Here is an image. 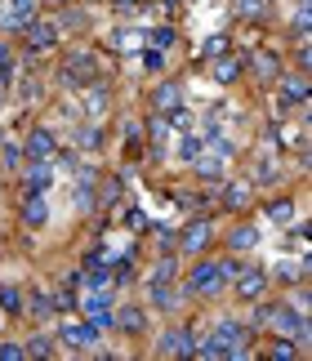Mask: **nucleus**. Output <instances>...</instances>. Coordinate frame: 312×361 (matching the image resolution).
I'll return each instance as SVG.
<instances>
[{"mask_svg":"<svg viewBox=\"0 0 312 361\" xmlns=\"http://www.w3.org/2000/svg\"><path fill=\"white\" fill-rule=\"evenodd\" d=\"M228 277H232V263H201L192 272V294H219Z\"/></svg>","mask_w":312,"mask_h":361,"instance_id":"1","label":"nucleus"},{"mask_svg":"<svg viewBox=\"0 0 312 361\" xmlns=\"http://www.w3.org/2000/svg\"><path fill=\"white\" fill-rule=\"evenodd\" d=\"M98 335H103V330L90 326V321H85V326H81V321H63V326H59V339L67 348H94V344H98Z\"/></svg>","mask_w":312,"mask_h":361,"instance_id":"2","label":"nucleus"},{"mask_svg":"<svg viewBox=\"0 0 312 361\" xmlns=\"http://www.w3.org/2000/svg\"><path fill=\"white\" fill-rule=\"evenodd\" d=\"M94 68H98L94 54H72V59L63 63V81H67V85H90L94 81Z\"/></svg>","mask_w":312,"mask_h":361,"instance_id":"3","label":"nucleus"},{"mask_svg":"<svg viewBox=\"0 0 312 361\" xmlns=\"http://www.w3.org/2000/svg\"><path fill=\"white\" fill-rule=\"evenodd\" d=\"M50 183H54V169L45 165V161L27 165V174H23V187H27L32 196H45V192H50Z\"/></svg>","mask_w":312,"mask_h":361,"instance_id":"4","label":"nucleus"},{"mask_svg":"<svg viewBox=\"0 0 312 361\" xmlns=\"http://www.w3.org/2000/svg\"><path fill=\"white\" fill-rule=\"evenodd\" d=\"M160 353L192 357V353H196V344H192V335H187V330H165V335H160Z\"/></svg>","mask_w":312,"mask_h":361,"instance_id":"5","label":"nucleus"},{"mask_svg":"<svg viewBox=\"0 0 312 361\" xmlns=\"http://www.w3.org/2000/svg\"><path fill=\"white\" fill-rule=\"evenodd\" d=\"M23 147H27V156H32V161H45V156H54V147H59V143H54L50 130H32Z\"/></svg>","mask_w":312,"mask_h":361,"instance_id":"6","label":"nucleus"},{"mask_svg":"<svg viewBox=\"0 0 312 361\" xmlns=\"http://www.w3.org/2000/svg\"><path fill=\"white\" fill-rule=\"evenodd\" d=\"M214 339H219V344H228V348H245V326H241V321H232V317H219Z\"/></svg>","mask_w":312,"mask_h":361,"instance_id":"7","label":"nucleus"},{"mask_svg":"<svg viewBox=\"0 0 312 361\" xmlns=\"http://www.w3.org/2000/svg\"><path fill=\"white\" fill-rule=\"evenodd\" d=\"M236 294H241V299H259V294H263V272L259 268L236 272Z\"/></svg>","mask_w":312,"mask_h":361,"instance_id":"8","label":"nucleus"},{"mask_svg":"<svg viewBox=\"0 0 312 361\" xmlns=\"http://www.w3.org/2000/svg\"><path fill=\"white\" fill-rule=\"evenodd\" d=\"M205 241H210V223H205V218H196V223L183 232V250H187V254H201Z\"/></svg>","mask_w":312,"mask_h":361,"instance_id":"9","label":"nucleus"},{"mask_svg":"<svg viewBox=\"0 0 312 361\" xmlns=\"http://www.w3.org/2000/svg\"><path fill=\"white\" fill-rule=\"evenodd\" d=\"M45 218H50V205H45V196H32V192H27L23 223H27V227H45Z\"/></svg>","mask_w":312,"mask_h":361,"instance_id":"10","label":"nucleus"},{"mask_svg":"<svg viewBox=\"0 0 312 361\" xmlns=\"http://www.w3.org/2000/svg\"><path fill=\"white\" fill-rule=\"evenodd\" d=\"M152 103H156V112H165V116H174V112H183V107H178V103H183V94H178V85H160Z\"/></svg>","mask_w":312,"mask_h":361,"instance_id":"11","label":"nucleus"},{"mask_svg":"<svg viewBox=\"0 0 312 361\" xmlns=\"http://www.w3.org/2000/svg\"><path fill=\"white\" fill-rule=\"evenodd\" d=\"M27 32H32L27 41H32L36 50H50V45L59 41V27H54V23H27Z\"/></svg>","mask_w":312,"mask_h":361,"instance_id":"12","label":"nucleus"},{"mask_svg":"<svg viewBox=\"0 0 312 361\" xmlns=\"http://www.w3.org/2000/svg\"><path fill=\"white\" fill-rule=\"evenodd\" d=\"M112 321H116L125 335H138V330L147 326V312L143 308H121V317H112Z\"/></svg>","mask_w":312,"mask_h":361,"instance_id":"13","label":"nucleus"},{"mask_svg":"<svg viewBox=\"0 0 312 361\" xmlns=\"http://www.w3.org/2000/svg\"><path fill=\"white\" fill-rule=\"evenodd\" d=\"M254 72H259L263 81H272V76L281 72V59H277V54H259V59H254Z\"/></svg>","mask_w":312,"mask_h":361,"instance_id":"14","label":"nucleus"},{"mask_svg":"<svg viewBox=\"0 0 312 361\" xmlns=\"http://www.w3.org/2000/svg\"><path fill=\"white\" fill-rule=\"evenodd\" d=\"M236 72H241V68H236V59H219V63H214V81H219V85H232Z\"/></svg>","mask_w":312,"mask_h":361,"instance_id":"15","label":"nucleus"},{"mask_svg":"<svg viewBox=\"0 0 312 361\" xmlns=\"http://www.w3.org/2000/svg\"><path fill=\"white\" fill-rule=\"evenodd\" d=\"M196 169H201V178H210V183H223V156H214V161L205 156Z\"/></svg>","mask_w":312,"mask_h":361,"instance_id":"16","label":"nucleus"},{"mask_svg":"<svg viewBox=\"0 0 312 361\" xmlns=\"http://www.w3.org/2000/svg\"><path fill=\"white\" fill-rule=\"evenodd\" d=\"M281 85H286V99H299V103L308 99V85H304V76H286Z\"/></svg>","mask_w":312,"mask_h":361,"instance_id":"17","label":"nucleus"},{"mask_svg":"<svg viewBox=\"0 0 312 361\" xmlns=\"http://www.w3.org/2000/svg\"><path fill=\"white\" fill-rule=\"evenodd\" d=\"M254 241H259L254 227H236V232H232V250H245V245H254Z\"/></svg>","mask_w":312,"mask_h":361,"instance_id":"18","label":"nucleus"},{"mask_svg":"<svg viewBox=\"0 0 312 361\" xmlns=\"http://www.w3.org/2000/svg\"><path fill=\"white\" fill-rule=\"evenodd\" d=\"M268 218H272V223H290V218H295V205H290V201H277V205L268 210Z\"/></svg>","mask_w":312,"mask_h":361,"instance_id":"19","label":"nucleus"},{"mask_svg":"<svg viewBox=\"0 0 312 361\" xmlns=\"http://www.w3.org/2000/svg\"><path fill=\"white\" fill-rule=\"evenodd\" d=\"M0 308H9V312H18V308H23V294H18L14 286H5V290H0Z\"/></svg>","mask_w":312,"mask_h":361,"instance_id":"20","label":"nucleus"},{"mask_svg":"<svg viewBox=\"0 0 312 361\" xmlns=\"http://www.w3.org/2000/svg\"><path fill=\"white\" fill-rule=\"evenodd\" d=\"M245 201H250V187L232 183V187H228V205H232V210H236V205H245Z\"/></svg>","mask_w":312,"mask_h":361,"instance_id":"21","label":"nucleus"},{"mask_svg":"<svg viewBox=\"0 0 312 361\" xmlns=\"http://www.w3.org/2000/svg\"><path fill=\"white\" fill-rule=\"evenodd\" d=\"M27 353H36V357H50V353H54V344H50L45 335H36L32 344H27Z\"/></svg>","mask_w":312,"mask_h":361,"instance_id":"22","label":"nucleus"},{"mask_svg":"<svg viewBox=\"0 0 312 361\" xmlns=\"http://www.w3.org/2000/svg\"><path fill=\"white\" fill-rule=\"evenodd\" d=\"M178 156H183V161H196V156H201V138H183Z\"/></svg>","mask_w":312,"mask_h":361,"instance_id":"23","label":"nucleus"},{"mask_svg":"<svg viewBox=\"0 0 312 361\" xmlns=\"http://www.w3.org/2000/svg\"><path fill=\"white\" fill-rule=\"evenodd\" d=\"M0 357H5V361H23L27 348H23V344H0Z\"/></svg>","mask_w":312,"mask_h":361,"instance_id":"24","label":"nucleus"},{"mask_svg":"<svg viewBox=\"0 0 312 361\" xmlns=\"http://www.w3.org/2000/svg\"><path fill=\"white\" fill-rule=\"evenodd\" d=\"M81 147H85V152H94V147H98V125L81 130Z\"/></svg>","mask_w":312,"mask_h":361,"instance_id":"25","label":"nucleus"},{"mask_svg":"<svg viewBox=\"0 0 312 361\" xmlns=\"http://www.w3.org/2000/svg\"><path fill=\"white\" fill-rule=\"evenodd\" d=\"M223 50H228V41H223V36H210V41H205V54H210V59H219Z\"/></svg>","mask_w":312,"mask_h":361,"instance_id":"26","label":"nucleus"},{"mask_svg":"<svg viewBox=\"0 0 312 361\" xmlns=\"http://www.w3.org/2000/svg\"><path fill=\"white\" fill-rule=\"evenodd\" d=\"M259 183H277V165L272 161H259Z\"/></svg>","mask_w":312,"mask_h":361,"instance_id":"27","label":"nucleus"},{"mask_svg":"<svg viewBox=\"0 0 312 361\" xmlns=\"http://www.w3.org/2000/svg\"><path fill=\"white\" fill-rule=\"evenodd\" d=\"M14 14H18V18H14V23H23V18H27V14H36V0H14Z\"/></svg>","mask_w":312,"mask_h":361,"instance_id":"28","label":"nucleus"},{"mask_svg":"<svg viewBox=\"0 0 312 361\" xmlns=\"http://www.w3.org/2000/svg\"><path fill=\"white\" fill-rule=\"evenodd\" d=\"M103 107H107V94H98V90H94V94H90V116H98Z\"/></svg>","mask_w":312,"mask_h":361,"instance_id":"29","label":"nucleus"},{"mask_svg":"<svg viewBox=\"0 0 312 361\" xmlns=\"http://www.w3.org/2000/svg\"><path fill=\"white\" fill-rule=\"evenodd\" d=\"M32 312L36 317H50V299H45V294H32Z\"/></svg>","mask_w":312,"mask_h":361,"instance_id":"30","label":"nucleus"},{"mask_svg":"<svg viewBox=\"0 0 312 361\" xmlns=\"http://www.w3.org/2000/svg\"><path fill=\"white\" fill-rule=\"evenodd\" d=\"M169 272H174V259H160V263H156V272H152V281H165Z\"/></svg>","mask_w":312,"mask_h":361,"instance_id":"31","label":"nucleus"},{"mask_svg":"<svg viewBox=\"0 0 312 361\" xmlns=\"http://www.w3.org/2000/svg\"><path fill=\"white\" fill-rule=\"evenodd\" d=\"M272 357H277V361H295V348H290V344H272Z\"/></svg>","mask_w":312,"mask_h":361,"instance_id":"32","label":"nucleus"},{"mask_svg":"<svg viewBox=\"0 0 312 361\" xmlns=\"http://www.w3.org/2000/svg\"><path fill=\"white\" fill-rule=\"evenodd\" d=\"M241 14H250V18H259V14H263V0H241Z\"/></svg>","mask_w":312,"mask_h":361,"instance_id":"33","label":"nucleus"},{"mask_svg":"<svg viewBox=\"0 0 312 361\" xmlns=\"http://www.w3.org/2000/svg\"><path fill=\"white\" fill-rule=\"evenodd\" d=\"M152 41H156V45H169V41H174V32H169V27H156Z\"/></svg>","mask_w":312,"mask_h":361,"instance_id":"34","label":"nucleus"},{"mask_svg":"<svg viewBox=\"0 0 312 361\" xmlns=\"http://www.w3.org/2000/svg\"><path fill=\"white\" fill-rule=\"evenodd\" d=\"M121 5H138V0H121Z\"/></svg>","mask_w":312,"mask_h":361,"instance_id":"35","label":"nucleus"}]
</instances>
